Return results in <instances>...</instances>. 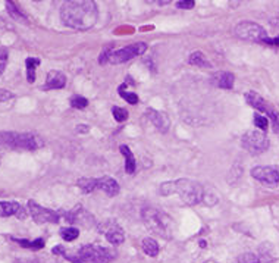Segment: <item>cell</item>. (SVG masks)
<instances>
[{
    "label": "cell",
    "instance_id": "1",
    "mask_svg": "<svg viewBox=\"0 0 279 263\" xmlns=\"http://www.w3.org/2000/svg\"><path fill=\"white\" fill-rule=\"evenodd\" d=\"M97 5L91 0H69L60 8V18L66 27L85 31L97 22Z\"/></svg>",
    "mask_w": 279,
    "mask_h": 263
},
{
    "label": "cell",
    "instance_id": "2",
    "mask_svg": "<svg viewBox=\"0 0 279 263\" xmlns=\"http://www.w3.org/2000/svg\"><path fill=\"white\" fill-rule=\"evenodd\" d=\"M159 191L162 195H172V194H178L181 197V200L185 205L194 206L198 205L204 200V188L200 182L193 180H181L167 181L163 182L159 188Z\"/></svg>",
    "mask_w": 279,
    "mask_h": 263
},
{
    "label": "cell",
    "instance_id": "3",
    "mask_svg": "<svg viewBox=\"0 0 279 263\" xmlns=\"http://www.w3.org/2000/svg\"><path fill=\"white\" fill-rule=\"evenodd\" d=\"M0 146L21 150H37L44 146L43 139L36 133H0Z\"/></svg>",
    "mask_w": 279,
    "mask_h": 263
},
{
    "label": "cell",
    "instance_id": "4",
    "mask_svg": "<svg viewBox=\"0 0 279 263\" xmlns=\"http://www.w3.org/2000/svg\"><path fill=\"white\" fill-rule=\"evenodd\" d=\"M143 221L146 223V226L157 234L162 238H169L170 237V228H172V219L167 216L166 213H163L162 210L156 208H146L143 209Z\"/></svg>",
    "mask_w": 279,
    "mask_h": 263
},
{
    "label": "cell",
    "instance_id": "5",
    "mask_svg": "<svg viewBox=\"0 0 279 263\" xmlns=\"http://www.w3.org/2000/svg\"><path fill=\"white\" fill-rule=\"evenodd\" d=\"M78 259L81 263H109L115 259L116 253L112 249L87 244L78 250Z\"/></svg>",
    "mask_w": 279,
    "mask_h": 263
},
{
    "label": "cell",
    "instance_id": "6",
    "mask_svg": "<svg viewBox=\"0 0 279 263\" xmlns=\"http://www.w3.org/2000/svg\"><path fill=\"white\" fill-rule=\"evenodd\" d=\"M235 36L241 40L253 43H265L267 39V32L262 25L251 22V21H242L237 24V27L234 29Z\"/></svg>",
    "mask_w": 279,
    "mask_h": 263
},
{
    "label": "cell",
    "instance_id": "7",
    "mask_svg": "<svg viewBox=\"0 0 279 263\" xmlns=\"http://www.w3.org/2000/svg\"><path fill=\"white\" fill-rule=\"evenodd\" d=\"M241 144L251 154H260L269 149V139L263 131L253 129V131H249L242 136Z\"/></svg>",
    "mask_w": 279,
    "mask_h": 263
},
{
    "label": "cell",
    "instance_id": "8",
    "mask_svg": "<svg viewBox=\"0 0 279 263\" xmlns=\"http://www.w3.org/2000/svg\"><path fill=\"white\" fill-rule=\"evenodd\" d=\"M147 50V44L144 42L134 43L131 46H126L121 50H116V52H112L111 57H109V62L111 63H124V62H128L137 56L143 55L144 52Z\"/></svg>",
    "mask_w": 279,
    "mask_h": 263
},
{
    "label": "cell",
    "instance_id": "9",
    "mask_svg": "<svg viewBox=\"0 0 279 263\" xmlns=\"http://www.w3.org/2000/svg\"><path fill=\"white\" fill-rule=\"evenodd\" d=\"M28 209H29V215L37 223H46V222H52V223H57L60 219V213L50 210L47 208H43L39 203H36L34 200L28 202Z\"/></svg>",
    "mask_w": 279,
    "mask_h": 263
},
{
    "label": "cell",
    "instance_id": "10",
    "mask_svg": "<svg viewBox=\"0 0 279 263\" xmlns=\"http://www.w3.org/2000/svg\"><path fill=\"white\" fill-rule=\"evenodd\" d=\"M98 229L100 233H103L108 241L111 244H115V246H119L124 243L125 240V234H124V229L116 223L115 221H104L103 223L98 225Z\"/></svg>",
    "mask_w": 279,
    "mask_h": 263
},
{
    "label": "cell",
    "instance_id": "11",
    "mask_svg": "<svg viewBox=\"0 0 279 263\" xmlns=\"http://www.w3.org/2000/svg\"><path fill=\"white\" fill-rule=\"evenodd\" d=\"M251 177L266 185H276L279 182V169L275 167H256L251 169Z\"/></svg>",
    "mask_w": 279,
    "mask_h": 263
},
{
    "label": "cell",
    "instance_id": "12",
    "mask_svg": "<svg viewBox=\"0 0 279 263\" xmlns=\"http://www.w3.org/2000/svg\"><path fill=\"white\" fill-rule=\"evenodd\" d=\"M246 100H247V103L250 105L251 108H254L256 111L262 112V113H266L267 116H270L273 112L276 111L267 100H265L263 97L260 96L259 93H256V91L246 93Z\"/></svg>",
    "mask_w": 279,
    "mask_h": 263
},
{
    "label": "cell",
    "instance_id": "13",
    "mask_svg": "<svg viewBox=\"0 0 279 263\" xmlns=\"http://www.w3.org/2000/svg\"><path fill=\"white\" fill-rule=\"evenodd\" d=\"M147 118L150 119V122L160 131V133H167L169 131V126H170V121L167 118L166 113L160 111H156V109H147Z\"/></svg>",
    "mask_w": 279,
    "mask_h": 263
},
{
    "label": "cell",
    "instance_id": "14",
    "mask_svg": "<svg viewBox=\"0 0 279 263\" xmlns=\"http://www.w3.org/2000/svg\"><path fill=\"white\" fill-rule=\"evenodd\" d=\"M0 215L2 216H16L19 219L27 218V210L16 202H0Z\"/></svg>",
    "mask_w": 279,
    "mask_h": 263
},
{
    "label": "cell",
    "instance_id": "15",
    "mask_svg": "<svg viewBox=\"0 0 279 263\" xmlns=\"http://www.w3.org/2000/svg\"><path fill=\"white\" fill-rule=\"evenodd\" d=\"M66 85V77L60 71H50L46 77V84L43 90H59Z\"/></svg>",
    "mask_w": 279,
    "mask_h": 263
},
{
    "label": "cell",
    "instance_id": "16",
    "mask_svg": "<svg viewBox=\"0 0 279 263\" xmlns=\"http://www.w3.org/2000/svg\"><path fill=\"white\" fill-rule=\"evenodd\" d=\"M234 83H235V77H234L232 72L221 71V72H216L212 77V84L215 87L223 88V90H231L234 87Z\"/></svg>",
    "mask_w": 279,
    "mask_h": 263
},
{
    "label": "cell",
    "instance_id": "17",
    "mask_svg": "<svg viewBox=\"0 0 279 263\" xmlns=\"http://www.w3.org/2000/svg\"><path fill=\"white\" fill-rule=\"evenodd\" d=\"M97 190H101L109 197H115L119 194V184L111 177H103V178L97 180Z\"/></svg>",
    "mask_w": 279,
    "mask_h": 263
},
{
    "label": "cell",
    "instance_id": "18",
    "mask_svg": "<svg viewBox=\"0 0 279 263\" xmlns=\"http://www.w3.org/2000/svg\"><path fill=\"white\" fill-rule=\"evenodd\" d=\"M119 150H121V153H122V154H124V157H125L126 174L132 175V174L135 172V168H137V163H135V157H134V154H132V152L129 150V147H128V146H121V147H119Z\"/></svg>",
    "mask_w": 279,
    "mask_h": 263
},
{
    "label": "cell",
    "instance_id": "19",
    "mask_svg": "<svg viewBox=\"0 0 279 263\" xmlns=\"http://www.w3.org/2000/svg\"><path fill=\"white\" fill-rule=\"evenodd\" d=\"M141 249L143 251L147 254V256H150V257H154V256H157L159 254V244H157V241L153 240V238H144L143 241H141Z\"/></svg>",
    "mask_w": 279,
    "mask_h": 263
},
{
    "label": "cell",
    "instance_id": "20",
    "mask_svg": "<svg viewBox=\"0 0 279 263\" xmlns=\"http://www.w3.org/2000/svg\"><path fill=\"white\" fill-rule=\"evenodd\" d=\"M188 62H190V65L198 67V68H210V67H212L209 60L206 59V56L203 55L201 52H194V53H191L190 57H188Z\"/></svg>",
    "mask_w": 279,
    "mask_h": 263
},
{
    "label": "cell",
    "instance_id": "21",
    "mask_svg": "<svg viewBox=\"0 0 279 263\" xmlns=\"http://www.w3.org/2000/svg\"><path fill=\"white\" fill-rule=\"evenodd\" d=\"M40 65V59L37 57H28L25 60V67H27V80L28 83L32 84L36 81V70Z\"/></svg>",
    "mask_w": 279,
    "mask_h": 263
},
{
    "label": "cell",
    "instance_id": "22",
    "mask_svg": "<svg viewBox=\"0 0 279 263\" xmlns=\"http://www.w3.org/2000/svg\"><path fill=\"white\" fill-rule=\"evenodd\" d=\"M6 11H8V14L11 15V18H14L16 22L27 24V16L18 9V6L15 5L14 2H6Z\"/></svg>",
    "mask_w": 279,
    "mask_h": 263
},
{
    "label": "cell",
    "instance_id": "23",
    "mask_svg": "<svg viewBox=\"0 0 279 263\" xmlns=\"http://www.w3.org/2000/svg\"><path fill=\"white\" fill-rule=\"evenodd\" d=\"M12 240H14L15 243H18L21 247H24V249L40 250L44 247V240H43V238H37V240H34V241H28V240H22V238H14V237H12Z\"/></svg>",
    "mask_w": 279,
    "mask_h": 263
},
{
    "label": "cell",
    "instance_id": "24",
    "mask_svg": "<svg viewBox=\"0 0 279 263\" xmlns=\"http://www.w3.org/2000/svg\"><path fill=\"white\" fill-rule=\"evenodd\" d=\"M77 184L84 193H93L94 190H97V180L94 178H81Z\"/></svg>",
    "mask_w": 279,
    "mask_h": 263
},
{
    "label": "cell",
    "instance_id": "25",
    "mask_svg": "<svg viewBox=\"0 0 279 263\" xmlns=\"http://www.w3.org/2000/svg\"><path fill=\"white\" fill-rule=\"evenodd\" d=\"M126 84L124 83L119 88H118V94L122 97L124 100H126L128 103H131V105H137L138 103V96L135 94V93H131V91H125L126 88Z\"/></svg>",
    "mask_w": 279,
    "mask_h": 263
},
{
    "label": "cell",
    "instance_id": "26",
    "mask_svg": "<svg viewBox=\"0 0 279 263\" xmlns=\"http://www.w3.org/2000/svg\"><path fill=\"white\" fill-rule=\"evenodd\" d=\"M80 236V231L74 226H66V228H62L60 229V237L65 240V241H74L77 240Z\"/></svg>",
    "mask_w": 279,
    "mask_h": 263
},
{
    "label": "cell",
    "instance_id": "27",
    "mask_svg": "<svg viewBox=\"0 0 279 263\" xmlns=\"http://www.w3.org/2000/svg\"><path fill=\"white\" fill-rule=\"evenodd\" d=\"M254 125L260 129V131H263L265 133L266 129L269 128V119L263 116V115H260V113H256L254 115Z\"/></svg>",
    "mask_w": 279,
    "mask_h": 263
},
{
    "label": "cell",
    "instance_id": "28",
    "mask_svg": "<svg viewBox=\"0 0 279 263\" xmlns=\"http://www.w3.org/2000/svg\"><path fill=\"white\" fill-rule=\"evenodd\" d=\"M71 106L75 109H84L88 106V100L83 96H72L71 97Z\"/></svg>",
    "mask_w": 279,
    "mask_h": 263
},
{
    "label": "cell",
    "instance_id": "29",
    "mask_svg": "<svg viewBox=\"0 0 279 263\" xmlns=\"http://www.w3.org/2000/svg\"><path fill=\"white\" fill-rule=\"evenodd\" d=\"M112 113H113V118L118 121V122H124L128 119V111L124 109V108H118V106H115L113 109H112Z\"/></svg>",
    "mask_w": 279,
    "mask_h": 263
},
{
    "label": "cell",
    "instance_id": "30",
    "mask_svg": "<svg viewBox=\"0 0 279 263\" xmlns=\"http://www.w3.org/2000/svg\"><path fill=\"white\" fill-rule=\"evenodd\" d=\"M237 263H259V256H256L253 253H246V254H241L238 257Z\"/></svg>",
    "mask_w": 279,
    "mask_h": 263
},
{
    "label": "cell",
    "instance_id": "31",
    "mask_svg": "<svg viewBox=\"0 0 279 263\" xmlns=\"http://www.w3.org/2000/svg\"><path fill=\"white\" fill-rule=\"evenodd\" d=\"M177 6H178V9H193L195 6V2L194 0H180L178 3H177Z\"/></svg>",
    "mask_w": 279,
    "mask_h": 263
},
{
    "label": "cell",
    "instance_id": "32",
    "mask_svg": "<svg viewBox=\"0 0 279 263\" xmlns=\"http://www.w3.org/2000/svg\"><path fill=\"white\" fill-rule=\"evenodd\" d=\"M269 119L272 121V126H273V131L279 134V112L275 111L270 116H269Z\"/></svg>",
    "mask_w": 279,
    "mask_h": 263
},
{
    "label": "cell",
    "instance_id": "33",
    "mask_svg": "<svg viewBox=\"0 0 279 263\" xmlns=\"http://www.w3.org/2000/svg\"><path fill=\"white\" fill-rule=\"evenodd\" d=\"M14 98V93L9 91V90H5V88H0V103H5L8 100Z\"/></svg>",
    "mask_w": 279,
    "mask_h": 263
},
{
    "label": "cell",
    "instance_id": "34",
    "mask_svg": "<svg viewBox=\"0 0 279 263\" xmlns=\"http://www.w3.org/2000/svg\"><path fill=\"white\" fill-rule=\"evenodd\" d=\"M111 55H112V49H111V46H109V47H106V49L101 52L98 62H100L101 65H103V63H106V62H109V57H111Z\"/></svg>",
    "mask_w": 279,
    "mask_h": 263
},
{
    "label": "cell",
    "instance_id": "35",
    "mask_svg": "<svg viewBox=\"0 0 279 263\" xmlns=\"http://www.w3.org/2000/svg\"><path fill=\"white\" fill-rule=\"evenodd\" d=\"M75 131H77L78 134H85V133H88V131H90V126L85 124H80V125H77Z\"/></svg>",
    "mask_w": 279,
    "mask_h": 263
},
{
    "label": "cell",
    "instance_id": "36",
    "mask_svg": "<svg viewBox=\"0 0 279 263\" xmlns=\"http://www.w3.org/2000/svg\"><path fill=\"white\" fill-rule=\"evenodd\" d=\"M265 44H269V46H279V36L278 37H273V39H266Z\"/></svg>",
    "mask_w": 279,
    "mask_h": 263
},
{
    "label": "cell",
    "instance_id": "37",
    "mask_svg": "<svg viewBox=\"0 0 279 263\" xmlns=\"http://www.w3.org/2000/svg\"><path fill=\"white\" fill-rule=\"evenodd\" d=\"M52 251H53L55 254H63V256L66 254V251H65V247H63V246H56L55 249L52 250Z\"/></svg>",
    "mask_w": 279,
    "mask_h": 263
},
{
    "label": "cell",
    "instance_id": "38",
    "mask_svg": "<svg viewBox=\"0 0 279 263\" xmlns=\"http://www.w3.org/2000/svg\"><path fill=\"white\" fill-rule=\"evenodd\" d=\"M5 65H6V57H0V75L5 71Z\"/></svg>",
    "mask_w": 279,
    "mask_h": 263
},
{
    "label": "cell",
    "instance_id": "39",
    "mask_svg": "<svg viewBox=\"0 0 279 263\" xmlns=\"http://www.w3.org/2000/svg\"><path fill=\"white\" fill-rule=\"evenodd\" d=\"M200 247H206V243L204 241H200Z\"/></svg>",
    "mask_w": 279,
    "mask_h": 263
},
{
    "label": "cell",
    "instance_id": "40",
    "mask_svg": "<svg viewBox=\"0 0 279 263\" xmlns=\"http://www.w3.org/2000/svg\"><path fill=\"white\" fill-rule=\"evenodd\" d=\"M18 263H29V262H18ZM31 263H39L37 260H34V262H31Z\"/></svg>",
    "mask_w": 279,
    "mask_h": 263
},
{
    "label": "cell",
    "instance_id": "41",
    "mask_svg": "<svg viewBox=\"0 0 279 263\" xmlns=\"http://www.w3.org/2000/svg\"><path fill=\"white\" fill-rule=\"evenodd\" d=\"M0 160H2V152H0Z\"/></svg>",
    "mask_w": 279,
    "mask_h": 263
}]
</instances>
